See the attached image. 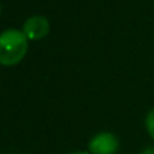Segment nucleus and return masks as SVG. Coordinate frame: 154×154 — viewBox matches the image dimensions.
<instances>
[{"instance_id":"f03ea898","label":"nucleus","mask_w":154,"mask_h":154,"mask_svg":"<svg viewBox=\"0 0 154 154\" xmlns=\"http://www.w3.org/2000/svg\"><path fill=\"white\" fill-rule=\"evenodd\" d=\"M119 149V139L110 131H100L91 137L88 143L89 154H116Z\"/></svg>"},{"instance_id":"f257e3e1","label":"nucleus","mask_w":154,"mask_h":154,"mask_svg":"<svg viewBox=\"0 0 154 154\" xmlns=\"http://www.w3.org/2000/svg\"><path fill=\"white\" fill-rule=\"evenodd\" d=\"M29 50V39L18 29H8L0 33V65L14 66L20 63Z\"/></svg>"},{"instance_id":"20e7f679","label":"nucleus","mask_w":154,"mask_h":154,"mask_svg":"<svg viewBox=\"0 0 154 154\" xmlns=\"http://www.w3.org/2000/svg\"><path fill=\"white\" fill-rule=\"evenodd\" d=\"M145 128H146V133L149 134V137L154 140V107L145 116Z\"/></svg>"},{"instance_id":"7ed1b4c3","label":"nucleus","mask_w":154,"mask_h":154,"mask_svg":"<svg viewBox=\"0 0 154 154\" xmlns=\"http://www.w3.org/2000/svg\"><path fill=\"white\" fill-rule=\"evenodd\" d=\"M50 32V23L42 15H32L23 24V33L29 41H39Z\"/></svg>"},{"instance_id":"39448f33","label":"nucleus","mask_w":154,"mask_h":154,"mask_svg":"<svg viewBox=\"0 0 154 154\" xmlns=\"http://www.w3.org/2000/svg\"><path fill=\"white\" fill-rule=\"evenodd\" d=\"M139 154H154V146H148V148L142 149Z\"/></svg>"},{"instance_id":"423d86ee","label":"nucleus","mask_w":154,"mask_h":154,"mask_svg":"<svg viewBox=\"0 0 154 154\" xmlns=\"http://www.w3.org/2000/svg\"><path fill=\"white\" fill-rule=\"evenodd\" d=\"M68 154H89L88 151H74V152H68Z\"/></svg>"}]
</instances>
